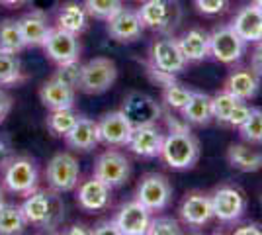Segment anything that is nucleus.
Instances as JSON below:
<instances>
[{"instance_id": "1", "label": "nucleus", "mask_w": 262, "mask_h": 235, "mask_svg": "<svg viewBox=\"0 0 262 235\" xmlns=\"http://www.w3.org/2000/svg\"><path fill=\"white\" fill-rule=\"evenodd\" d=\"M28 225L39 229H55L65 220V202L61 200L59 192L55 190H35L26 196L20 206Z\"/></svg>"}, {"instance_id": "2", "label": "nucleus", "mask_w": 262, "mask_h": 235, "mask_svg": "<svg viewBox=\"0 0 262 235\" xmlns=\"http://www.w3.org/2000/svg\"><path fill=\"white\" fill-rule=\"evenodd\" d=\"M161 157L170 168L176 170L192 168L200 159V141L186 125L170 123L168 134L164 135Z\"/></svg>"}, {"instance_id": "3", "label": "nucleus", "mask_w": 262, "mask_h": 235, "mask_svg": "<svg viewBox=\"0 0 262 235\" xmlns=\"http://www.w3.org/2000/svg\"><path fill=\"white\" fill-rule=\"evenodd\" d=\"M39 173L37 165L28 157H12L8 161H2V186L4 190L28 196L37 188Z\"/></svg>"}, {"instance_id": "4", "label": "nucleus", "mask_w": 262, "mask_h": 235, "mask_svg": "<svg viewBox=\"0 0 262 235\" xmlns=\"http://www.w3.org/2000/svg\"><path fill=\"white\" fill-rule=\"evenodd\" d=\"M137 14L145 28L159 34L174 32L182 20V8L176 0H143Z\"/></svg>"}, {"instance_id": "5", "label": "nucleus", "mask_w": 262, "mask_h": 235, "mask_svg": "<svg viewBox=\"0 0 262 235\" xmlns=\"http://www.w3.org/2000/svg\"><path fill=\"white\" fill-rule=\"evenodd\" d=\"M118 78V67L108 57H94L82 65L78 89L84 94H102L114 87Z\"/></svg>"}, {"instance_id": "6", "label": "nucleus", "mask_w": 262, "mask_h": 235, "mask_svg": "<svg viewBox=\"0 0 262 235\" xmlns=\"http://www.w3.org/2000/svg\"><path fill=\"white\" fill-rule=\"evenodd\" d=\"M45 179H47L49 188L59 192V194L75 190L78 184V179H80L78 161L71 153H57L47 163Z\"/></svg>"}, {"instance_id": "7", "label": "nucleus", "mask_w": 262, "mask_h": 235, "mask_svg": "<svg viewBox=\"0 0 262 235\" xmlns=\"http://www.w3.org/2000/svg\"><path fill=\"white\" fill-rule=\"evenodd\" d=\"M213 218L221 224H235L247 212V198L237 186H219L209 194Z\"/></svg>"}, {"instance_id": "8", "label": "nucleus", "mask_w": 262, "mask_h": 235, "mask_svg": "<svg viewBox=\"0 0 262 235\" xmlns=\"http://www.w3.org/2000/svg\"><path fill=\"white\" fill-rule=\"evenodd\" d=\"M135 200H139L151 212H161L172 200V186L164 175L149 173L139 180Z\"/></svg>"}, {"instance_id": "9", "label": "nucleus", "mask_w": 262, "mask_h": 235, "mask_svg": "<svg viewBox=\"0 0 262 235\" xmlns=\"http://www.w3.org/2000/svg\"><path fill=\"white\" fill-rule=\"evenodd\" d=\"M151 67L157 69L159 73L174 77L182 73L188 65V59L182 53V47L178 44L176 37L164 35L163 39H157L151 47Z\"/></svg>"}, {"instance_id": "10", "label": "nucleus", "mask_w": 262, "mask_h": 235, "mask_svg": "<svg viewBox=\"0 0 262 235\" xmlns=\"http://www.w3.org/2000/svg\"><path fill=\"white\" fill-rule=\"evenodd\" d=\"M131 175V163L129 159L120 153L108 149L96 159L94 163V177L106 182L110 188H118L121 184H125L129 180Z\"/></svg>"}, {"instance_id": "11", "label": "nucleus", "mask_w": 262, "mask_h": 235, "mask_svg": "<svg viewBox=\"0 0 262 235\" xmlns=\"http://www.w3.org/2000/svg\"><path fill=\"white\" fill-rule=\"evenodd\" d=\"M209 47H211V55L219 63L231 65V63H237L245 55L247 44L241 39L239 34L231 26H219L209 34Z\"/></svg>"}, {"instance_id": "12", "label": "nucleus", "mask_w": 262, "mask_h": 235, "mask_svg": "<svg viewBox=\"0 0 262 235\" xmlns=\"http://www.w3.org/2000/svg\"><path fill=\"white\" fill-rule=\"evenodd\" d=\"M121 112L125 114V118L129 120L133 127H137V125H151L159 122V118L163 116V108L151 96L143 92H131L123 98Z\"/></svg>"}, {"instance_id": "13", "label": "nucleus", "mask_w": 262, "mask_h": 235, "mask_svg": "<svg viewBox=\"0 0 262 235\" xmlns=\"http://www.w3.org/2000/svg\"><path fill=\"white\" fill-rule=\"evenodd\" d=\"M43 49L47 57L57 63V65H63V63H71V61H78L80 57V41H78V35L73 32H67L63 28H53L47 39L43 44Z\"/></svg>"}, {"instance_id": "14", "label": "nucleus", "mask_w": 262, "mask_h": 235, "mask_svg": "<svg viewBox=\"0 0 262 235\" xmlns=\"http://www.w3.org/2000/svg\"><path fill=\"white\" fill-rule=\"evenodd\" d=\"M151 210H147L139 200H131L123 204L116 213L114 222L118 225L120 235H145L151 224Z\"/></svg>"}, {"instance_id": "15", "label": "nucleus", "mask_w": 262, "mask_h": 235, "mask_svg": "<svg viewBox=\"0 0 262 235\" xmlns=\"http://www.w3.org/2000/svg\"><path fill=\"white\" fill-rule=\"evenodd\" d=\"M108 26V35L114 39V41H120V44H131V41H137L141 37L143 26L139 14L135 10H129V8H121L118 10L110 20H106Z\"/></svg>"}, {"instance_id": "16", "label": "nucleus", "mask_w": 262, "mask_h": 235, "mask_svg": "<svg viewBox=\"0 0 262 235\" xmlns=\"http://www.w3.org/2000/svg\"><path fill=\"white\" fill-rule=\"evenodd\" d=\"M131 132H133V125L121 110L104 114L98 122L100 143L108 147H125Z\"/></svg>"}, {"instance_id": "17", "label": "nucleus", "mask_w": 262, "mask_h": 235, "mask_svg": "<svg viewBox=\"0 0 262 235\" xmlns=\"http://www.w3.org/2000/svg\"><path fill=\"white\" fill-rule=\"evenodd\" d=\"M163 141H164V134L157 127V123L137 125L131 132L127 147H129L131 153L143 157V159H153V157H161Z\"/></svg>"}, {"instance_id": "18", "label": "nucleus", "mask_w": 262, "mask_h": 235, "mask_svg": "<svg viewBox=\"0 0 262 235\" xmlns=\"http://www.w3.org/2000/svg\"><path fill=\"white\" fill-rule=\"evenodd\" d=\"M180 220L188 227H204L213 220L211 198L204 192H190L180 204Z\"/></svg>"}, {"instance_id": "19", "label": "nucleus", "mask_w": 262, "mask_h": 235, "mask_svg": "<svg viewBox=\"0 0 262 235\" xmlns=\"http://www.w3.org/2000/svg\"><path fill=\"white\" fill-rule=\"evenodd\" d=\"M229 26L239 34V37L245 44H258V41H262V10L254 2L243 6L235 14V18H233V22Z\"/></svg>"}, {"instance_id": "20", "label": "nucleus", "mask_w": 262, "mask_h": 235, "mask_svg": "<svg viewBox=\"0 0 262 235\" xmlns=\"http://www.w3.org/2000/svg\"><path fill=\"white\" fill-rule=\"evenodd\" d=\"M78 206L86 212H100L106 210L112 202V188L92 175V179L84 180L77 192Z\"/></svg>"}, {"instance_id": "21", "label": "nucleus", "mask_w": 262, "mask_h": 235, "mask_svg": "<svg viewBox=\"0 0 262 235\" xmlns=\"http://www.w3.org/2000/svg\"><path fill=\"white\" fill-rule=\"evenodd\" d=\"M39 100L47 110H63L75 106V87L51 77L39 89Z\"/></svg>"}, {"instance_id": "22", "label": "nucleus", "mask_w": 262, "mask_h": 235, "mask_svg": "<svg viewBox=\"0 0 262 235\" xmlns=\"http://www.w3.org/2000/svg\"><path fill=\"white\" fill-rule=\"evenodd\" d=\"M65 141L67 145L75 151H92L100 143L98 122L84 118V116H78L73 130L65 135Z\"/></svg>"}, {"instance_id": "23", "label": "nucleus", "mask_w": 262, "mask_h": 235, "mask_svg": "<svg viewBox=\"0 0 262 235\" xmlns=\"http://www.w3.org/2000/svg\"><path fill=\"white\" fill-rule=\"evenodd\" d=\"M18 22H20V30H22L24 41H26L28 47H43L47 35H49V32L53 30L51 24H49V20H47V16L39 10H33V12H30V14H24Z\"/></svg>"}, {"instance_id": "24", "label": "nucleus", "mask_w": 262, "mask_h": 235, "mask_svg": "<svg viewBox=\"0 0 262 235\" xmlns=\"http://www.w3.org/2000/svg\"><path fill=\"white\" fill-rule=\"evenodd\" d=\"M178 44L182 47V53L188 63H198L211 55L209 47V34L202 28H192L178 37Z\"/></svg>"}, {"instance_id": "25", "label": "nucleus", "mask_w": 262, "mask_h": 235, "mask_svg": "<svg viewBox=\"0 0 262 235\" xmlns=\"http://www.w3.org/2000/svg\"><path fill=\"white\" fill-rule=\"evenodd\" d=\"M258 89H260V77L251 67L239 69V71L231 73L227 82H225V90H229L231 94H235L241 100L254 98Z\"/></svg>"}, {"instance_id": "26", "label": "nucleus", "mask_w": 262, "mask_h": 235, "mask_svg": "<svg viewBox=\"0 0 262 235\" xmlns=\"http://www.w3.org/2000/svg\"><path fill=\"white\" fill-rule=\"evenodd\" d=\"M182 112V120L186 123H194V125H206L213 120V110H211V96L206 92H198L194 90L190 100Z\"/></svg>"}, {"instance_id": "27", "label": "nucleus", "mask_w": 262, "mask_h": 235, "mask_svg": "<svg viewBox=\"0 0 262 235\" xmlns=\"http://www.w3.org/2000/svg\"><path fill=\"white\" fill-rule=\"evenodd\" d=\"M227 161L233 168L241 173H256L262 168V153L252 149L251 145L233 143L227 149Z\"/></svg>"}, {"instance_id": "28", "label": "nucleus", "mask_w": 262, "mask_h": 235, "mask_svg": "<svg viewBox=\"0 0 262 235\" xmlns=\"http://www.w3.org/2000/svg\"><path fill=\"white\" fill-rule=\"evenodd\" d=\"M57 24H59V28H63L67 32H73L77 35L82 34L88 26L86 8L82 4H78V2H67L59 10Z\"/></svg>"}, {"instance_id": "29", "label": "nucleus", "mask_w": 262, "mask_h": 235, "mask_svg": "<svg viewBox=\"0 0 262 235\" xmlns=\"http://www.w3.org/2000/svg\"><path fill=\"white\" fill-rule=\"evenodd\" d=\"M151 71H155L159 80L163 82V98H164V102H166V106H168V108H174V110H182L186 104H188V100H190V96H192L194 90H190L188 87H184V84L176 82L174 77H170V75L159 73V71L153 67H151Z\"/></svg>"}, {"instance_id": "30", "label": "nucleus", "mask_w": 262, "mask_h": 235, "mask_svg": "<svg viewBox=\"0 0 262 235\" xmlns=\"http://www.w3.org/2000/svg\"><path fill=\"white\" fill-rule=\"evenodd\" d=\"M28 45L24 41L22 30L18 20H4L0 22V49L10 51V53H22Z\"/></svg>"}, {"instance_id": "31", "label": "nucleus", "mask_w": 262, "mask_h": 235, "mask_svg": "<svg viewBox=\"0 0 262 235\" xmlns=\"http://www.w3.org/2000/svg\"><path fill=\"white\" fill-rule=\"evenodd\" d=\"M26 218L20 206L14 204H2L0 206V235H16L26 229Z\"/></svg>"}, {"instance_id": "32", "label": "nucleus", "mask_w": 262, "mask_h": 235, "mask_svg": "<svg viewBox=\"0 0 262 235\" xmlns=\"http://www.w3.org/2000/svg\"><path fill=\"white\" fill-rule=\"evenodd\" d=\"M24 80L22 63L18 53H10L0 49V87H10Z\"/></svg>"}, {"instance_id": "33", "label": "nucleus", "mask_w": 262, "mask_h": 235, "mask_svg": "<svg viewBox=\"0 0 262 235\" xmlns=\"http://www.w3.org/2000/svg\"><path fill=\"white\" fill-rule=\"evenodd\" d=\"M78 114L73 108H63V110H51V114L47 116V130L57 137H65L73 125L77 123Z\"/></svg>"}, {"instance_id": "34", "label": "nucleus", "mask_w": 262, "mask_h": 235, "mask_svg": "<svg viewBox=\"0 0 262 235\" xmlns=\"http://www.w3.org/2000/svg\"><path fill=\"white\" fill-rule=\"evenodd\" d=\"M241 102H247V100H241L237 98L235 94H231L229 90H221L219 94L211 96V110H213V120H217L219 123H225L229 114L233 112V108L241 104Z\"/></svg>"}, {"instance_id": "35", "label": "nucleus", "mask_w": 262, "mask_h": 235, "mask_svg": "<svg viewBox=\"0 0 262 235\" xmlns=\"http://www.w3.org/2000/svg\"><path fill=\"white\" fill-rule=\"evenodd\" d=\"M239 134L245 141L260 145L262 143V110L252 108L251 116L239 125Z\"/></svg>"}, {"instance_id": "36", "label": "nucleus", "mask_w": 262, "mask_h": 235, "mask_svg": "<svg viewBox=\"0 0 262 235\" xmlns=\"http://www.w3.org/2000/svg\"><path fill=\"white\" fill-rule=\"evenodd\" d=\"M84 8L88 16L96 20H110L118 10L123 8L121 0H84Z\"/></svg>"}, {"instance_id": "37", "label": "nucleus", "mask_w": 262, "mask_h": 235, "mask_svg": "<svg viewBox=\"0 0 262 235\" xmlns=\"http://www.w3.org/2000/svg\"><path fill=\"white\" fill-rule=\"evenodd\" d=\"M182 231L180 224L170 216H159V218H151L149 224V235H178Z\"/></svg>"}, {"instance_id": "38", "label": "nucleus", "mask_w": 262, "mask_h": 235, "mask_svg": "<svg viewBox=\"0 0 262 235\" xmlns=\"http://www.w3.org/2000/svg\"><path fill=\"white\" fill-rule=\"evenodd\" d=\"M80 73H82V65L78 61H71V63L59 65V69H57V73H55L53 77L67 82V84H71V87H75V89H78Z\"/></svg>"}, {"instance_id": "39", "label": "nucleus", "mask_w": 262, "mask_h": 235, "mask_svg": "<svg viewBox=\"0 0 262 235\" xmlns=\"http://www.w3.org/2000/svg\"><path fill=\"white\" fill-rule=\"evenodd\" d=\"M229 0H196V8L206 16H217L225 12Z\"/></svg>"}, {"instance_id": "40", "label": "nucleus", "mask_w": 262, "mask_h": 235, "mask_svg": "<svg viewBox=\"0 0 262 235\" xmlns=\"http://www.w3.org/2000/svg\"><path fill=\"white\" fill-rule=\"evenodd\" d=\"M252 108L247 104V102H241V104H237L235 108H233V112L229 114V118H227V122H225V125H233V127H239L241 123L245 122L249 116H251Z\"/></svg>"}, {"instance_id": "41", "label": "nucleus", "mask_w": 262, "mask_h": 235, "mask_svg": "<svg viewBox=\"0 0 262 235\" xmlns=\"http://www.w3.org/2000/svg\"><path fill=\"white\" fill-rule=\"evenodd\" d=\"M92 233L96 235H120V231H118V225H116V222L114 220H106V222H100V224H96L94 227H92Z\"/></svg>"}, {"instance_id": "42", "label": "nucleus", "mask_w": 262, "mask_h": 235, "mask_svg": "<svg viewBox=\"0 0 262 235\" xmlns=\"http://www.w3.org/2000/svg\"><path fill=\"white\" fill-rule=\"evenodd\" d=\"M251 69L262 78V41L256 44V47L252 49V55H251Z\"/></svg>"}, {"instance_id": "43", "label": "nucleus", "mask_w": 262, "mask_h": 235, "mask_svg": "<svg viewBox=\"0 0 262 235\" xmlns=\"http://www.w3.org/2000/svg\"><path fill=\"white\" fill-rule=\"evenodd\" d=\"M12 110V98L8 92H4V90L0 89V123L6 120V116L10 114Z\"/></svg>"}, {"instance_id": "44", "label": "nucleus", "mask_w": 262, "mask_h": 235, "mask_svg": "<svg viewBox=\"0 0 262 235\" xmlns=\"http://www.w3.org/2000/svg\"><path fill=\"white\" fill-rule=\"evenodd\" d=\"M235 233L237 235H262V229H260V225L258 224H247V225H243V227H237L235 229Z\"/></svg>"}, {"instance_id": "45", "label": "nucleus", "mask_w": 262, "mask_h": 235, "mask_svg": "<svg viewBox=\"0 0 262 235\" xmlns=\"http://www.w3.org/2000/svg\"><path fill=\"white\" fill-rule=\"evenodd\" d=\"M28 0H0L2 6H8V8H16V6H22Z\"/></svg>"}, {"instance_id": "46", "label": "nucleus", "mask_w": 262, "mask_h": 235, "mask_svg": "<svg viewBox=\"0 0 262 235\" xmlns=\"http://www.w3.org/2000/svg\"><path fill=\"white\" fill-rule=\"evenodd\" d=\"M67 233H92V229H84V225H73V229H69Z\"/></svg>"}, {"instance_id": "47", "label": "nucleus", "mask_w": 262, "mask_h": 235, "mask_svg": "<svg viewBox=\"0 0 262 235\" xmlns=\"http://www.w3.org/2000/svg\"><path fill=\"white\" fill-rule=\"evenodd\" d=\"M2 204H4V186L0 184V206H2Z\"/></svg>"}, {"instance_id": "48", "label": "nucleus", "mask_w": 262, "mask_h": 235, "mask_svg": "<svg viewBox=\"0 0 262 235\" xmlns=\"http://www.w3.org/2000/svg\"><path fill=\"white\" fill-rule=\"evenodd\" d=\"M252 2H254V4H256V6H258V8L262 10V0H252Z\"/></svg>"}, {"instance_id": "49", "label": "nucleus", "mask_w": 262, "mask_h": 235, "mask_svg": "<svg viewBox=\"0 0 262 235\" xmlns=\"http://www.w3.org/2000/svg\"><path fill=\"white\" fill-rule=\"evenodd\" d=\"M0 163H2V159H0Z\"/></svg>"}, {"instance_id": "50", "label": "nucleus", "mask_w": 262, "mask_h": 235, "mask_svg": "<svg viewBox=\"0 0 262 235\" xmlns=\"http://www.w3.org/2000/svg\"><path fill=\"white\" fill-rule=\"evenodd\" d=\"M141 2H143V0H141Z\"/></svg>"}]
</instances>
